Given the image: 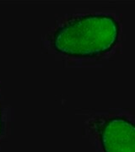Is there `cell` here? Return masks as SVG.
<instances>
[{
	"label": "cell",
	"instance_id": "cell-1",
	"mask_svg": "<svg viewBox=\"0 0 135 152\" xmlns=\"http://www.w3.org/2000/svg\"><path fill=\"white\" fill-rule=\"evenodd\" d=\"M119 36L117 21L111 15L78 17L59 28L53 43L59 53L76 58H93L107 53Z\"/></svg>",
	"mask_w": 135,
	"mask_h": 152
},
{
	"label": "cell",
	"instance_id": "cell-2",
	"mask_svg": "<svg viewBox=\"0 0 135 152\" xmlns=\"http://www.w3.org/2000/svg\"><path fill=\"white\" fill-rule=\"evenodd\" d=\"M99 134L104 152H135V124L128 118L107 119Z\"/></svg>",
	"mask_w": 135,
	"mask_h": 152
},
{
	"label": "cell",
	"instance_id": "cell-3",
	"mask_svg": "<svg viewBox=\"0 0 135 152\" xmlns=\"http://www.w3.org/2000/svg\"><path fill=\"white\" fill-rule=\"evenodd\" d=\"M1 130H2V121H1V114H0V134H1Z\"/></svg>",
	"mask_w": 135,
	"mask_h": 152
}]
</instances>
